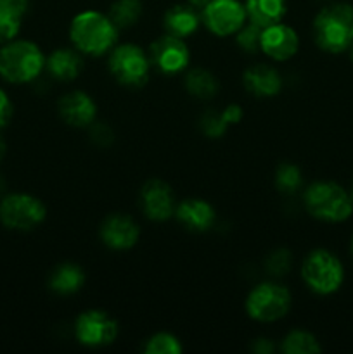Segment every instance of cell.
Listing matches in <instances>:
<instances>
[{"mask_svg": "<svg viewBox=\"0 0 353 354\" xmlns=\"http://www.w3.org/2000/svg\"><path fill=\"white\" fill-rule=\"evenodd\" d=\"M138 225L128 214H111L100 225V241L114 251H127L138 242Z\"/></svg>", "mask_w": 353, "mask_h": 354, "instance_id": "14", "label": "cell"}, {"mask_svg": "<svg viewBox=\"0 0 353 354\" xmlns=\"http://www.w3.org/2000/svg\"><path fill=\"white\" fill-rule=\"evenodd\" d=\"M348 50H350V57H352V61H353V44H352V47L348 48Z\"/></svg>", "mask_w": 353, "mask_h": 354, "instance_id": "37", "label": "cell"}, {"mask_svg": "<svg viewBox=\"0 0 353 354\" xmlns=\"http://www.w3.org/2000/svg\"><path fill=\"white\" fill-rule=\"evenodd\" d=\"M204 24L217 37L234 35L244 26L246 7L239 0H210L201 12Z\"/></svg>", "mask_w": 353, "mask_h": 354, "instance_id": "10", "label": "cell"}, {"mask_svg": "<svg viewBox=\"0 0 353 354\" xmlns=\"http://www.w3.org/2000/svg\"><path fill=\"white\" fill-rule=\"evenodd\" d=\"M350 196H352V199H353V189H352V194H350Z\"/></svg>", "mask_w": 353, "mask_h": 354, "instance_id": "39", "label": "cell"}, {"mask_svg": "<svg viewBox=\"0 0 353 354\" xmlns=\"http://www.w3.org/2000/svg\"><path fill=\"white\" fill-rule=\"evenodd\" d=\"M301 277L311 292L329 296L339 290L345 280V268L336 254L325 249H315L301 265Z\"/></svg>", "mask_w": 353, "mask_h": 354, "instance_id": "5", "label": "cell"}, {"mask_svg": "<svg viewBox=\"0 0 353 354\" xmlns=\"http://www.w3.org/2000/svg\"><path fill=\"white\" fill-rule=\"evenodd\" d=\"M175 216L183 227L192 232H208L217 220L213 206L203 199H187L179 203Z\"/></svg>", "mask_w": 353, "mask_h": 354, "instance_id": "16", "label": "cell"}, {"mask_svg": "<svg viewBox=\"0 0 353 354\" xmlns=\"http://www.w3.org/2000/svg\"><path fill=\"white\" fill-rule=\"evenodd\" d=\"M0 6L23 17L28 10V0H0Z\"/></svg>", "mask_w": 353, "mask_h": 354, "instance_id": "33", "label": "cell"}, {"mask_svg": "<svg viewBox=\"0 0 353 354\" xmlns=\"http://www.w3.org/2000/svg\"><path fill=\"white\" fill-rule=\"evenodd\" d=\"M244 7L251 23L266 28L284 19L287 0H246Z\"/></svg>", "mask_w": 353, "mask_h": 354, "instance_id": "20", "label": "cell"}, {"mask_svg": "<svg viewBox=\"0 0 353 354\" xmlns=\"http://www.w3.org/2000/svg\"><path fill=\"white\" fill-rule=\"evenodd\" d=\"M45 68V57L33 41H7L0 50V76L9 83L33 82Z\"/></svg>", "mask_w": 353, "mask_h": 354, "instance_id": "4", "label": "cell"}, {"mask_svg": "<svg viewBox=\"0 0 353 354\" xmlns=\"http://www.w3.org/2000/svg\"><path fill=\"white\" fill-rule=\"evenodd\" d=\"M273 349H275V346L272 344L270 339H256L255 344H253V351L256 354H270Z\"/></svg>", "mask_w": 353, "mask_h": 354, "instance_id": "34", "label": "cell"}, {"mask_svg": "<svg viewBox=\"0 0 353 354\" xmlns=\"http://www.w3.org/2000/svg\"><path fill=\"white\" fill-rule=\"evenodd\" d=\"M144 353L147 354H180L182 353V344L175 335L168 332H159L145 341Z\"/></svg>", "mask_w": 353, "mask_h": 354, "instance_id": "27", "label": "cell"}, {"mask_svg": "<svg viewBox=\"0 0 353 354\" xmlns=\"http://www.w3.org/2000/svg\"><path fill=\"white\" fill-rule=\"evenodd\" d=\"M350 251H352V256H353V239H352V244H350Z\"/></svg>", "mask_w": 353, "mask_h": 354, "instance_id": "38", "label": "cell"}, {"mask_svg": "<svg viewBox=\"0 0 353 354\" xmlns=\"http://www.w3.org/2000/svg\"><path fill=\"white\" fill-rule=\"evenodd\" d=\"M218 82L213 73L203 68H194L185 76V88L197 99H211L218 92Z\"/></svg>", "mask_w": 353, "mask_h": 354, "instance_id": "23", "label": "cell"}, {"mask_svg": "<svg viewBox=\"0 0 353 354\" xmlns=\"http://www.w3.org/2000/svg\"><path fill=\"white\" fill-rule=\"evenodd\" d=\"M3 154H6V142H3V138L0 137V161H2Z\"/></svg>", "mask_w": 353, "mask_h": 354, "instance_id": "36", "label": "cell"}, {"mask_svg": "<svg viewBox=\"0 0 353 354\" xmlns=\"http://www.w3.org/2000/svg\"><path fill=\"white\" fill-rule=\"evenodd\" d=\"M151 59L138 45L123 44L113 47L109 54V71L118 83L138 88L147 83Z\"/></svg>", "mask_w": 353, "mask_h": 354, "instance_id": "6", "label": "cell"}, {"mask_svg": "<svg viewBox=\"0 0 353 354\" xmlns=\"http://www.w3.org/2000/svg\"><path fill=\"white\" fill-rule=\"evenodd\" d=\"M141 207L152 221H166L175 216L176 201L172 187L163 180H149L141 190Z\"/></svg>", "mask_w": 353, "mask_h": 354, "instance_id": "12", "label": "cell"}, {"mask_svg": "<svg viewBox=\"0 0 353 354\" xmlns=\"http://www.w3.org/2000/svg\"><path fill=\"white\" fill-rule=\"evenodd\" d=\"M246 90L255 97H273L282 88V78L279 71L269 64H255L242 75Z\"/></svg>", "mask_w": 353, "mask_h": 354, "instance_id": "17", "label": "cell"}, {"mask_svg": "<svg viewBox=\"0 0 353 354\" xmlns=\"http://www.w3.org/2000/svg\"><path fill=\"white\" fill-rule=\"evenodd\" d=\"M291 308V294L280 283L265 282L256 286L246 299L249 317L262 324L277 322L287 315Z\"/></svg>", "mask_w": 353, "mask_h": 354, "instance_id": "7", "label": "cell"}, {"mask_svg": "<svg viewBox=\"0 0 353 354\" xmlns=\"http://www.w3.org/2000/svg\"><path fill=\"white\" fill-rule=\"evenodd\" d=\"M163 23H165V30L168 35L187 38L199 28V10L190 7L187 2L179 3V6H173L166 10Z\"/></svg>", "mask_w": 353, "mask_h": 354, "instance_id": "18", "label": "cell"}, {"mask_svg": "<svg viewBox=\"0 0 353 354\" xmlns=\"http://www.w3.org/2000/svg\"><path fill=\"white\" fill-rule=\"evenodd\" d=\"M314 38L329 54L348 50L353 44V6L334 2L324 7L314 19Z\"/></svg>", "mask_w": 353, "mask_h": 354, "instance_id": "2", "label": "cell"}, {"mask_svg": "<svg viewBox=\"0 0 353 354\" xmlns=\"http://www.w3.org/2000/svg\"><path fill=\"white\" fill-rule=\"evenodd\" d=\"M291 263H293V256L286 249H277L272 254L266 258L265 268L270 275L282 277L291 270Z\"/></svg>", "mask_w": 353, "mask_h": 354, "instance_id": "30", "label": "cell"}, {"mask_svg": "<svg viewBox=\"0 0 353 354\" xmlns=\"http://www.w3.org/2000/svg\"><path fill=\"white\" fill-rule=\"evenodd\" d=\"M305 207L317 220L341 223L353 213V199L336 182H315L305 190Z\"/></svg>", "mask_w": 353, "mask_h": 354, "instance_id": "3", "label": "cell"}, {"mask_svg": "<svg viewBox=\"0 0 353 354\" xmlns=\"http://www.w3.org/2000/svg\"><path fill=\"white\" fill-rule=\"evenodd\" d=\"M208 2H210V0H187V3H189L190 7H194L196 10H199V12H203V9L208 6Z\"/></svg>", "mask_w": 353, "mask_h": 354, "instance_id": "35", "label": "cell"}, {"mask_svg": "<svg viewBox=\"0 0 353 354\" xmlns=\"http://www.w3.org/2000/svg\"><path fill=\"white\" fill-rule=\"evenodd\" d=\"M275 185L282 194H296L303 185L301 169L296 165H291V162L280 165L275 173Z\"/></svg>", "mask_w": 353, "mask_h": 354, "instance_id": "26", "label": "cell"}, {"mask_svg": "<svg viewBox=\"0 0 353 354\" xmlns=\"http://www.w3.org/2000/svg\"><path fill=\"white\" fill-rule=\"evenodd\" d=\"M118 28L107 14L83 10L76 14L69 26V37L76 50L87 55H102L113 50L118 40Z\"/></svg>", "mask_w": 353, "mask_h": 354, "instance_id": "1", "label": "cell"}, {"mask_svg": "<svg viewBox=\"0 0 353 354\" xmlns=\"http://www.w3.org/2000/svg\"><path fill=\"white\" fill-rule=\"evenodd\" d=\"M85 283V273L80 266L73 265V263H62L59 265L54 272L51 273L48 279V287L54 290L55 294L61 296H69L80 290Z\"/></svg>", "mask_w": 353, "mask_h": 354, "instance_id": "21", "label": "cell"}, {"mask_svg": "<svg viewBox=\"0 0 353 354\" xmlns=\"http://www.w3.org/2000/svg\"><path fill=\"white\" fill-rule=\"evenodd\" d=\"M45 214L44 203L28 194H10L0 203V221L10 230H33L44 223Z\"/></svg>", "mask_w": 353, "mask_h": 354, "instance_id": "8", "label": "cell"}, {"mask_svg": "<svg viewBox=\"0 0 353 354\" xmlns=\"http://www.w3.org/2000/svg\"><path fill=\"white\" fill-rule=\"evenodd\" d=\"M12 118V102L7 97V93L0 88V128L7 127Z\"/></svg>", "mask_w": 353, "mask_h": 354, "instance_id": "32", "label": "cell"}, {"mask_svg": "<svg viewBox=\"0 0 353 354\" xmlns=\"http://www.w3.org/2000/svg\"><path fill=\"white\" fill-rule=\"evenodd\" d=\"M149 59L165 75H176L189 66L190 52L183 38L166 33L152 41L149 48Z\"/></svg>", "mask_w": 353, "mask_h": 354, "instance_id": "11", "label": "cell"}, {"mask_svg": "<svg viewBox=\"0 0 353 354\" xmlns=\"http://www.w3.org/2000/svg\"><path fill=\"white\" fill-rule=\"evenodd\" d=\"M298 47H300L298 33L287 24L275 23L263 28L260 50L273 61H287L296 54Z\"/></svg>", "mask_w": 353, "mask_h": 354, "instance_id": "13", "label": "cell"}, {"mask_svg": "<svg viewBox=\"0 0 353 354\" xmlns=\"http://www.w3.org/2000/svg\"><path fill=\"white\" fill-rule=\"evenodd\" d=\"M21 28V16L0 6V44L14 40Z\"/></svg>", "mask_w": 353, "mask_h": 354, "instance_id": "29", "label": "cell"}, {"mask_svg": "<svg viewBox=\"0 0 353 354\" xmlns=\"http://www.w3.org/2000/svg\"><path fill=\"white\" fill-rule=\"evenodd\" d=\"M262 31L263 28L258 26V24L251 23V21H249L248 24L244 23V26L237 31V45L244 52L255 54V52L260 50V44H262Z\"/></svg>", "mask_w": 353, "mask_h": 354, "instance_id": "28", "label": "cell"}, {"mask_svg": "<svg viewBox=\"0 0 353 354\" xmlns=\"http://www.w3.org/2000/svg\"><path fill=\"white\" fill-rule=\"evenodd\" d=\"M75 335L80 344L89 348H104L118 337V324L102 310L83 311L75 322Z\"/></svg>", "mask_w": 353, "mask_h": 354, "instance_id": "9", "label": "cell"}, {"mask_svg": "<svg viewBox=\"0 0 353 354\" xmlns=\"http://www.w3.org/2000/svg\"><path fill=\"white\" fill-rule=\"evenodd\" d=\"M280 351L284 354H317L322 351L317 337L310 332L293 330L282 339Z\"/></svg>", "mask_w": 353, "mask_h": 354, "instance_id": "25", "label": "cell"}, {"mask_svg": "<svg viewBox=\"0 0 353 354\" xmlns=\"http://www.w3.org/2000/svg\"><path fill=\"white\" fill-rule=\"evenodd\" d=\"M57 109L62 121L76 128L90 127L97 116L96 102L89 93L82 92V90H75V92L62 95L59 99Z\"/></svg>", "mask_w": 353, "mask_h": 354, "instance_id": "15", "label": "cell"}, {"mask_svg": "<svg viewBox=\"0 0 353 354\" xmlns=\"http://www.w3.org/2000/svg\"><path fill=\"white\" fill-rule=\"evenodd\" d=\"M45 68L59 82H71L82 71L83 61L76 48H57L45 59Z\"/></svg>", "mask_w": 353, "mask_h": 354, "instance_id": "19", "label": "cell"}, {"mask_svg": "<svg viewBox=\"0 0 353 354\" xmlns=\"http://www.w3.org/2000/svg\"><path fill=\"white\" fill-rule=\"evenodd\" d=\"M107 16L116 24L118 30H127L141 19L142 2L141 0H114Z\"/></svg>", "mask_w": 353, "mask_h": 354, "instance_id": "24", "label": "cell"}, {"mask_svg": "<svg viewBox=\"0 0 353 354\" xmlns=\"http://www.w3.org/2000/svg\"><path fill=\"white\" fill-rule=\"evenodd\" d=\"M90 137H92L93 144H97L99 147H107L113 142V130L106 124H93Z\"/></svg>", "mask_w": 353, "mask_h": 354, "instance_id": "31", "label": "cell"}, {"mask_svg": "<svg viewBox=\"0 0 353 354\" xmlns=\"http://www.w3.org/2000/svg\"><path fill=\"white\" fill-rule=\"evenodd\" d=\"M242 118V109L237 104H230V106L225 107L224 111H208L203 118H201V130L204 131V135L210 138H218L224 137V133L227 131V128L230 124L239 123Z\"/></svg>", "mask_w": 353, "mask_h": 354, "instance_id": "22", "label": "cell"}]
</instances>
